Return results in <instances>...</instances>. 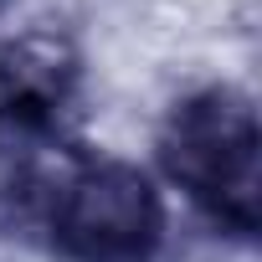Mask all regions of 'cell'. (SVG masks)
Returning a JSON list of instances; mask_svg holds the SVG:
<instances>
[{
    "mask_svg": "<svg viewBox=\"0 0 262 262\" xmlns=\"http://www.w3.org/2000/svg\"><path fill=\"white\" fill-rule=\"evenodd\" d=\"M160 170L195 211L231 236L262 226V134L257 108L236 88H201L165 113Z\"/></svg>",
    "mask_w": 262,
    "mask_h": 262,
    "instance_id": "6da1fadb",
    "label": "cell"
},
{
    "mask_svg": "<svg viewBox=\"0 0 262 262\" xmlns=\"http://www.w3.org/2000/svg\"><path fill=\"white\" fill-rule=\"evenodd\" d=\"M47 231L67 262H149L165 242V201L155 180L113 155L67 160L47 195Z\"/></svg>",
    "mask_w": 262,
    "mask_h": 262,
    "instance_id": "7a4b0ae2",
    "label": "cell"
},
{
    "mask_svg": "<svg viewBox=\"0 0 262 262\" xmlns=\"http://www.w3.org/2000/svg\"><path fill=\"white\" fill-rule=\"evenodd\" d=\"M82 93V57L77 47L52 31L31 26L0 41V128L6 139L47 144L62 134Z\"/></svg>",
    "mask_w": 262,
    "mask_h": 262,
    "instance_id": "3957f363",
    "label": "cell"
},
{
    "mask_svg": "<svg viewBox=\"0 0 262 262\" xmlns=\"http://www.w3.org/2000/svg\"><path fill=\"white\" fill-rule=\"evenodd\" d=\"M6 6H11V0H0V11H6Z\"/></svg>",
    "mask_w": 262,
    "mask_h": 262,
    "instance_id": "277c9868",
    "label": "cell"
}]
</instances>
